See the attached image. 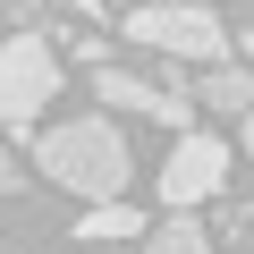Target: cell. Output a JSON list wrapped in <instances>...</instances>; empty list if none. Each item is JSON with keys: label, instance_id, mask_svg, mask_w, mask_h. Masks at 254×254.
I'll use <instances>...</instances> for the list:
<instances>
[{"label": "cell", "instance_id": "cell-4", "mask_svg": "<svg viewBox=\"0 0 254 254\" xmlns=\"http://www.w3.org/2000/svg\"><path fill=\"white\" fill-rule=\"evenodd\" d=\"M220 187H229V144H220V136H178V153L161 161L170 212H195V203H212Z\"/></svg>", "mask_w": 254, "mask_h": 254}, {"label": "cell", "instance_id": "cell-10", "mask_svg": "<svg viewBox=\"0 0 254 254\" xmlns=\"http://www.w3.org/2000/svg\"><path fill=\"white\" fill-rule=\"evenodd\" d=\"M246 153H254V102H246Z\"/></svg>", "mask_w": 254, "mask_h": 254}, {"label": "cell", "instance_id": "cell-2", "mask_svg": "<svg viewBox=\"0 0 254 254\" xmlns=\"http://www.w3.org/2000/svg\"><path fill=\"white\" fill-rule=\"evenodd\" d=\"M119 34H127V43H144V51H161V60H187V68L229 60V26L203 9V0H144V9H127Z\"/></svg>", "mask_w": 254, "mask_h": 254}, {"label": "cell", "instance_id": "cell-6", "mask_svg": "<svg viewBox=\"0 0 254 254\" xmlns=\"http://www.w3.org/2000/svg\"><path fill=\"white\" fill-rule=\"evenodd\" d=\"M195 102H203V110H246V102H254V76L229 68V60H212V68L195 76Z\"/></svg>", "mask_w": 254, "mask_h": 254}, {"label": "cell", "instance_id": "cell-1", "mask_svg": "<svg viewBox=\"0 0 254 254\" xmlns=\"http://www.w3.org/2000/svg\"><path fill=\"white\" fill-rule=\"evenodd\" d=\"M34 170L43 178H60L68 195H85V203H102V195H127V136L110 119H60V127H43L34 136Z\"/></svg>", "mask_w": 254, "mask_h": 254}, {"label": "cell", "instance_id": "cell-8", "mask_svg": "<svg viewBox=\"0 0 254 254\" xmlns=\"http://www.w3.org/2000/svg\"><path fill=\"white\" fill-rule=\"evenodd\" d=\"M144 254H212V237H203V220H161V229H144Z\"/></svg>", "mask_w": 254, "mask_h": 254}, {"label": "cell", "instance_id": "cell-5", "mask_svg": "<svg viewBox=\"0 0 254 254\" xmlns=\"http://www.w3.org/2000/svg\"><path fill=\"white\" fill-rule=\"evenodd\" d=\"M93 93L119 102V110H136V119H161V127H187V110H195L178 85H144V76H127V68H110V60L93 68Z\"/></svg>", "mask_w": 254, "mask_h": 254}, {"label": "cell", "instance_id": "cell-9", "mask_svg": "<svg viewBox=\"0 0 254 254\" xmlns=\"http://www.w3.org/2000/svg\"><path fill=\"white\" fill-rule=\"evenodd\" d=\"M9 187H17V161H9V153H0V195H9Z\"/></svg>", "mask_w": 254, "mask_h": 254}, {"label": "cell", "instance_id": "cell-7", "mask_svg": "<svg viewBox=\"0 0 254 254\" xmlns=\"http://www.w3.org/2000/svg\"><path fill=\"white\" fill-rule=\"evenodd\" d=\"M76 237H93V246H110V237H144V220H136V203H119V195H102L85 220H76Z\"/></svg>", "mask_w": 254, "mask_h": 254}, {"label": "cell", "instance_id": "cell-3", "mask_svg": "<svg viewBox=\"0 0 254 254\" xmlns=\"http://www.w3.org/2000/svg\"><path fill=\"white\" fill-rule=\"evenodd\" d=\"M51 93H60V51L43 34H9L0 43V127H34Z\"/></svg>", "mask_w": 254, "mask_h": 254}]
</instances>
